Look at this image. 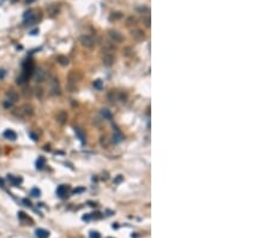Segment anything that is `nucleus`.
I'll list each match as a JSON object with an SVG mask.
<instances>
[{
    "label": "nucleus",
    "instance_id": "nucleus-1",
    "mask_svg": "<svg viewBox=\"0 0 270 238\" xmlns=\"http://www.w3.org/2000/svg\"><path fill=\"white\" fill-rule=\"evenodd\" d=\"M34 113V107L31 105H23L20 108H18L17 112H14V115L19 117V118H25V117H30Z\"/></svg>",
    "mask_w": 270,
    "mask_h": 238
},
{
    "label": "nucleus",
    "instance_id": "nucleus-2",
    "mask_svg": "<svg viewBox=\"0 0 270 238\" xmlns=\"http://www.w3.org/2000/svg\"><path fill=\"white\" fill-rule=\"evenodd\" d=\"M79 41H80V43H82L84 47H86V48H92V47L96 44L95 38H94L92 36H90V35H82V36L79 37Z\"/></svg>",
    "mask_w": 270,
    "mask_h": 238
},
{
    "label": "nucleus",
    "instance_id": "nucleus-3",
    "mask_svg": "<svg viewBox=\"0 0 270 238\" xmlns=\"http://www.w3.org/2000/svg\"><path fill=\"white\" fill-rule=\"evenodd\" d=\"M34 70H35V66H34V63L31 60H26L23 65V75H25L28 78L34 73Z\"/></svg>",
    "mask_w": 270,
    "mask_h": 238
},
{
    "label": "nucleus",
    "instance_id": "nucleus-4",
    "mask_svg": "<svg viewBox=\"0 0 270 238\" xmlns=\"http://www.w3.org/2000/svg\"><path fill=\"white\" fill-rule=\"evenodd\" d=\"M34 77H35L36 82L41 83V82H43L46 79L47 73H46V71L43 69H36V70H34Z\"/></svg>",
    "mask_w": 270,
    "mask_h": 238
},
{
    "label": "nucleus",
    "instance_id": "nucleus-5",
    "mask_svg": "<svg viewBox=\"0 0 270 238\" xmlns=\"http://www.w3.org/2000/svg\"><path fill=\"white\" fill-rule=\"evenodd\" d=\"M76 75H77L76 72H70L68 73V77H67V79H68V88L71 89V91H74L76 84H77V82L79 79V78L76 77Z\"/></svg>",
    "mask_w": 270,
    "mask_h": 238
},
{
    "label": "nucleus",
    "instance_id": "nucleus-6",
    "mask_svg": "<svg viewBox=\"0 0 270 238\" xmlns=\"http://www.w3.org/2000/svg\"><path fill=\"white\" fill-rule=\"evenodd\" d=\"M59 11H60V6H59L58 4H50V5L47 7V14H48L50 18L55 17V16L59 13Z\"/></svg>",
    "mask_w": 270,
    "mask_h": 238
},
{
    "label": "nucleus",
    "instance_id": "nucleus-7",
    "mask_svg": "<svg viewBox=\"0 0 270 238\" xmlns=\"http://www.w3.org/2000/svg\"><path fill=\"white\" fill-rule=\"evenodd\" d=\"M102 61H103L104 66H112L113 63H114V56H113V54H112L110 52L104 50V54H103V56H102Z\"/></svg>",
    "mask_w": 270,
    "mask_h": 238
},
{
    "label": "nucleus",
    "instance_id": "nucleus-8",
    "mask_svg": "<svg viewBox=\"0 0 270 238\" xmlns=\"http://www.w3.org/2000/svg\"><path fill=\"white\" fill-rule=\"evenodd\" d=\"M6 96H7V100H10L12 103L17 102V101H18V99H19L18 93H17L16 90H13V89H8V90H7V93H6Z\"/></svg>",
    "mask_w": 270,
    "mask_h": 238
},
{
    "label": "nucleus",
    "instance_id": "nucleus-9",
    "mask_svg": "<svg viewBox=\"0 0 270 238\" xmlns=\"http://www.w3.org/2000/svg\"><path fill=\"white\" fill-rule=\"evenodd\" d=\"M49 93L52 94V95H58L59 93H60V89H59V84H58V79H55V78H53L52 81H50V88H49Z\"/></svg>",
    "mask_w": 270,
    "mask_h": 238
},
{
    "label": "nucleus",
    "instance_id": "nucleus-10",
    "mask_svg": "<svg viewBox=\"0 0 270 238\" xmlns=\"http://www.w3.org/2000/svg\"><path fill=\"white\" fill-rule=\"evenodd\" d=\"M26 13H28V12H26ZM36 20H37L36 14H34V13L29 12L28 14H25V20H24V24H25V25H31V24H35V23H36Z\"/></svg>",
    "mask_w": 270,
    "mask_h": 238
},
{
    "label": "nucleus",
    "instance_id": "nucleus-11",
    "mask_svg": "<svg viewBox=\"0 0 270 238\" xmlns=\"http://www.w3.org/2000/svg\"><path fill=\"white\" fill-rule=\"evenodd\" d=\"M108 35H109L110 40H112V41H114V42H121V41H122V36H121V34H120V32H118V31H115V30H110V31L108 32Z\"/></svg>",
    "mask_w": 270,
    "mask_h": 238
},
{
    "label": "nucleus",
    "instance_id": "nucleus-12",
    "mask_svg": "<svg viewBox=\"0 0 270 238\" xmlns=\"http://www.w3.org/2000/svg\"><path fill=\"white\" fill-rule=\"evenodd\" d=\"M56 121L59 123V124H65L66 123V120H67V114H66V112H64V111H60L58 114H56Z\"/></svg>",
    "mask_w": 270,
    "mask_h": 238
},
{
    "label": "nucleus",
    "instance_id": "nucleus-13",
    "mask_svg": "<svg viewBox=\"0 0 270 238\" xmlns=\"http://www.w3.org/2000/svg\"><path fill=\"white\" fill-rule=\"evenodd\" d=\"M67 190H68V186L67 185H60L56 189V195L59 197H65L66 194H67Z\"/></svg>",
    "mask_w": 270,
    "mask_h": 238
},
{
    "label": "nucleus",
    "instance_id": "nucleus-14",
    "mask_svg": "<svg viewBox=\"0 0 270 238\" xmlns=\"http://www.w3.org/2000/svg\"><path fill=\"white\" fill-rule=\"evenodd\" d=\"M35 234H36L37 238H48L49 237V232L44 228H37L35 231Z\"/></svg>",
    "mask_w": 270,
    "mask_h": 238
},
{
    "label": "nucleus",
    "instance_id": "nucleus-15",
    "mask_svg": "<svg viewBox=\"0 0 270 238\" xmlns=\"http://www.w3.org/2000/svg\"><path fill=\"white\" fill-rule=\"evenodd\" d=\"M74 133H76V136L79 138V141L82 142V144H84V143H85V135H84V132L82 131V129L74 127Z\"/></svg>",
    "mask_w": 270,
    "mask_h": 238
},
{
    "label": "nucleus",
    "instance_id": "nucleus-16",
    "mask_svg": "<svg viewBox=\"0 0 270 238\" xmlns=\"http://www.w3.org/2000/svg\"><path fill=\"white\" fill-rule=\"evenodd\" d=\"M4 137L7 138V139L14 141L17 138V135H16V132L13 130H6V131H4Z\"/></svg>",
    "mask_w": 270,
    "mask_h": 238
},
{
    "label": "nucleus",
    "instance_id": "nucleus-17",
    "mask_svg": "<svg viewBox=\"0 0 270 238\" xmlns=\"http://www.w3.org/2000/svg\"><path fill=\"white\" fill-rule=\"evenodd\" d=\"M132 36H133V38H136V40H143L144 38V32L142 31V30H139V29H137V30H132Z\"/></svg>",
    "mask_w": 270,
    "mask_h": 238
},
{
    "label": "nucleus",
    "instance_id": "nucleus-18",
    "mask_svg": "<svg viewBox=\"0 0 270 238\" xmlns=\"http://www.w3.org/2000/svg\"><path fill=\"white\" fill-rule=\"evenodd\" d=\"M7 179L13 184V185H19L20 183H22V178H18V177H13V175H11V174H8L7 175Z\"/></svg>",
    "mask_w": 270,
    "mask_h": 238
},
{
    "label": "nucleus",
    "instance_id": "nucleus-19",
    "mask_svg": "<svg viewBox=\"0 0 270 238\" xmlns=\"http://www.w3.org/2000/svg\"><path fill=\"white\" fill-rule=\"evenodd\" d=\"M56 60H58V63H59L61 66H66V65L68 64V59H67L65 55H59Z\"/></svg>",
    "mask_w": 270,
    "mask_h": 238
},
{
    "label": "nucleus",
    "instance_id": "nucleus-20",
    "mask_svg": "<svg viewBox=\"0 0 270 238\" xmlns=\"http://www.w3.org/2000/svg\"><path fill=\"white\" fill-rule=\"evenodd\" d=\"M44 157H42V156H40L37 160H36V168H38V169H41V168H43L44 167Z\"/></svg>",
    "mask_w": 270,
    "mask_h": 238
},
{
    "label": "nucleus",
    "instance_id": "nucleus-21",
    "mask_svg": "<svg viewBox=\"0 0 270 238\" xmlns=\"http://www.w3.org/2000/svg\"><path fill=\"white\" fill-rule=\"evenodd\" d=\"M28 77L25 76V75H23V73H20L18 77H17V83L18 84H24V83H26L28 82Z\"/></svg>",
    "mask_w": 270,
    "mask_h": 238
},
{
    "label": "nucleus",
    "instance_id": "nucleus-22",
    "mask_svg": "<svg viewBox=\"0 0 270 238\" xmlns=\"http://www.w3.org/2000/svg\"><path fill=\"white\" fill-rule=\"evenodd\" d=\"M122 138H124V137H122V135H121L120 132H118V131H116V132H115V133L113 135V141H114L115 143H119V142H121V141H122Z\"/></svg>",
    "mask_w": 270,
    "mask_h": 238
},
{
    "label": "nucleus",
    "instance_id": "nucleus-23",
    "mask_svg": "<svg viewBox=\"0 0 270 238\" xmlns=\"http://www.w3.org/2000/svg\"><path fill=\"white\" fill-rule=\"evenodd\" d=\"M101 114L106 118V119H110L112 118V113L108 111V109H106V108H103V109H101Z\"/></svg>",
    "mask_w": 270,
    "mask_h": 238
},
{
    "label": "nucleus",
    "instance_id": "nucleus-24",
    "mask_svg": "<svg viewBox=\"0 0 270 238\" xmlns=\"http://www.w3.org/2000/svg\"><path fill=\"white\" fill-rule=\"evenodd\" d=\"M30 195H31L32 197H38V196L41 195V191H40V189H37V188H32L31 191H30Z\"/></svg>",
    "mask_w": 270,
    "mask_h": 238
},
{
    "label": "nucleus",
    "instance_id": "nucleus-25",
    "mask_svg": "<svg viewBox=\"0 0 270 238\" xmlns=\"http://www.w3.org/2000/svg\"><path fill=\"white\" fill-rule=\"evenodd\" d=\"M94 87L96 88V89H102V81L101 79H96L95 82H94Z\"/></svg>",
    "mask_w": 270,
    "mask_h": 238
},
{
    "label": "nucleus",
    "instance_id": "nucleus-26",
    "mask_svg": "<svg viewBox=\"0 0 270 238\" xmlns=\"http://www.w3.org/2000/svg\"><path fill=\"white\" fill-rule=\"evenodd\" d=\"M13 105H14V103H12V102H11L10 100H7V99L4 101V107H5V108H11Z\"/></svg>",
    "mask_w": 270,
    "mask_h": 238
},
{
    "label": "nucleus",
    "instance_id": "nucleus-27",
    "mask_svg": "<svg viewBox=\"0 0 270 238\" xmlns=\"http://www.w3.org/2000/svg\"><path fill=\"white\" fill-rule=\"evenodd\" d=\"M89 238H100V233L96 231H91L89 234Z\"/></svg>",
    "mask_w": 270,
    "mask_h": 238
},
{
    "label": "nucleus",
    "instance_id": "nucleus-28",
    "mask_svg": "<svg viewBox=\"0 0 270 238\" xmlns=\"http://www.w3.org/2000/svg\"><path fill=\"white\" fill-rule=\"evenodd\" d=\"M101 144L103 145V147H108V139L106 138V137H101Z\"/></svg>",
    "mask_w": 270,
    "mask_h": 238
},
{
    "label": "nucleus",
    "instance_id": "nucleus-29",
    "mask_svg": "<svg viewBox=\"0 0 270 238\" xmlns=\"http://www.w3.org/2000/svg\"><path fill=\"white\" fill-rule=\"evenodd\" d=\"M18 218H19L20 220H26V219H28V216H26L25 213H23V212H19V213H18Z\"/></svg>",
    "mask_w": 270,
    "mask_h": 238
},
{
    "label": "nucleus",
    "instance_id": "nucleus-30",
    "mask_svg": "<svg viewBox=\"0 0 270 238\" xmlns=\"http://www.w3.org/2000/svg\"><path fill=\"white\" fill-rule=\"evenodd\" d=\"M23 203H24L26 207H30V206H31V202H30L29 200H26V198H24V200H23Z\"/></svg>",
    "mask_w": 270,
    "mask_h": 238
},
{
    "label": "nucleus",
    "instance_id": "nucleus-31",
    "mask_svg": "<svg viewBox=\"0 0 270 238\" xmlns=\"http://www.w3.org/2000/svg\"><path fill=\"white\" fill-rule=\"evenodd\" d=\"M83 190H84L83 188H79V189H74V190H73V192H74V194H76V192H80V191H83Z\"/></svg>",
    "mask_w": 270,
    "mask_h": 238
},
{
    "label": "nucleus",
    "instance_id": "nucleus-32",
    "mask_svg": "<svg viewBox=\"0 0 270 238\" xmlns=\"http://www.w3.org/2000/svg\"><path fill=\"white\" fill-rule=\"evenodd\" d=\"M89 219H90V214H86L83 216V220H89Z\"/></svg>",
    "mask_w": 270,
    "mask_h": 238
},
{
    "label": "nucleus",
    "instance_id": "nucleus-33",
    "mask_svg": "<svg viewBox=\"0 0 270 238\" xmlns=\"http://www.w3.org/2000/svg\"><path fill=\"white\" fill-rule=\"evenodd\" d=\"M5 76V71L4 70H0V78H2Z\"/></svg>",
    "mask_w": 270,
    "mask_h": 238
},
{
    "label": "nucleus",
    "instance_id": "nucleus-34",
    "mask_svg": "<svg viewBox=\"0 0 270 238\" xmlns=\"http://www.w3.org/2000/svg\"><path fill=\"white\" fill-rule=\"evenodd\" d=\"M37 32H38V29H35V30H32V31H31V35H36Z\"/></svg>",
    "mask_w": 270,
    "mask_h": 238
},
{
    "label": "nucleus",
    "instance_id": "nucleus-35",
    "mask_svg": "<svg viewBox=\"0 0 270 238\" xmlns=\"http://www.w3.org/2000/svg\"><path fill=\"white\" fill-rule=\"evenodd\" d=\"M30 135H31V137H32V139H34V141H36V139H37V137H36L34 133H30Z\"/></svg>",
    "mask_w": 270,
    "mask_h": 238
},
{
    "label": "nucleus",
    "instance_id": "nucleus-36",
    "mask_svg": "<svg viewBox=\"0 0 270 238\" xmlns=\"http://www.w3.org/2000/svg\"><path fill=\"white\" fill-rule=\"evenodd\" d=\"M120 180H121V175H118V178H116V180H115V182H116V183H119Z\"/></svg>",
    "mask_w": 270,
    "mask_h": 238
},
{
    "label": "nucleus",
    "instance_id": "nucleus-37",
    "mask_svg": "<svg viewBox=\"0 0 270 238\" xmlns=\"http://www.w3.org/2000/svg\"><path fill=\"white\" fill-rule=\"evenodd\" d=\"M0 186H4V179L0 178Z\"/></svg>",
    "mask_w": 270,
    "mask_h": 238
},
{
    "label": "nucleus",
    "instance_id": "nucleus-38",
    "mask_svg": "<svg viewBox=\"0 0 270 238\" xmlns=\"http://www.w3.org/2000/svg\"><path fill=\"white\" fill-rule=\"evenodd\" d=\"M32 1H35V0H25V2H26V4H31Z\"/></svg>",
    "mask_w": 270,
    "mask_h": 238
},
{
    "label": "nucleus",
    "instance_id": "nucleus-39",
    "mask_svg": "<svg viewBox=\"0 0 270 238\" xmlns=\"http://www.w3.org/2000/svg\"><path fill=\"white\" fill-rule=\"evenodd\" d=\"M108 238H110V237H108Z\"/></svg>",
    "mask_w": 270,
    "mask_h": 238
}]
</instances>
